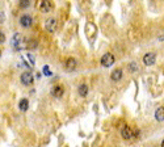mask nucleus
<instances>
[{"mask_svg":"<svg viewBox=\"0 0 164 147\" xmlns=\"http://www.w3.org/2000/svg\"><path fill=\"white\" fill-rule=\"evenodd\" d=\"M28 106H29V101L26 100V99H22V100H20V103H19V108L21 112H26L28 110Z\"/></svg>","mask_w":164,"mask_h":147,"instance_id":"4468645a","label":"nucleus"},{"mask_svg":"<svg viewBox=\"0 0 164 147\" xmlns=\"http://www.w3.org/2000/svg\"><path fill=\"white\" fill-rule=\"evenodd\" d=\"M160 147H164V139H163V142H162V145H160Z\"/></svg>","mask_w":164,"mask_h":147,"instance_id":"aec40b11","label":"nucleus"},{"mask_svg":"<svg viewBox=\"0 0 164 147\" xmlns=\"http://www.w3.org/2000/svg\"><path fill=\"white\" fill-rule=\"evenodd\" d=\"M66 70H68V71H71V70H75L76 68V60L74 59V58H68L67 60H66Z\"/></svg>","mask_w":164,"mask_h":147,"instance_id":"9b49d317","label":"nucleus"},{"mask_svg":"<svg viewBox=\"0 0 164 147\" xmlns=\"http://www.w3.org/2000/svg\"><path fill=\"white\" fill-rule=\"evenodd\" d=\"M121 134H122V137L125 138V139H131V138H134V131H133V129L130 126H123L122 130H121Z\"/></svg>","mask_w":164,"mask_h":147,"instance_id":"423d86ee","label":"nucleus"},{"mask_svg":"<svg viewBox=\"0 0 164 147\" xmlns=\"http://www.w3.org/2000/svg\"><path fill=\"white\" fill-rule=\"evenodd\" d=\"M113 63H114V55H113V54L106 53V54L102 55V58H101V64H102L104 67H110Z\"/></svg>","mask_w":164,"mask_h":147,"instance_id":"f03ea898","label":"nucleus"},{"mask_svg":"<svg viewBox=\"0 0 164 147\" xmlns=\"http://www.w3.org/2000/svg\"><path fill=\"white\" fill-rule=\"evenodd\" d=\"M30 5V0H20L19 1V7L22 9H26Z\"/></svg>","mask_w":164,"mask_h":147,"instance_id":"2eb2a0df","label":"nucleus"},{"mask_svg":"<svg viewBox=\"0 0 164 147\" xmlns=\"http://www.w3.org/2000/svg\"><path fill=\"white\" fill-rule=\"evenodd\" d=\"M51 9H53V4H51L50 0H42L41 4H39V11H41L42 13H47Z\"/></svg>","mask_w":164,"mask_h":147,"instance_id":"7ed1b4c3","label":"nucleus"},{"mask_svg":"<svg viewBox=\"0 0 164 147\" xmlns=\"http://www.w3.org/2000/svg\"><path fill=\"white\" fill-rule=\"evenodd\" d=\"M155 118H156V121H159V122L164 121V108L163 106H160V108L156 109V112H155Z\"/></svg>","mask_w":164,"mask_h":147,"instance_id":"f8f14e48","label":"nucleus"},{"mask_svg":"<svg viewBox=\"0 0 164 147\" xmlns=\"http://www.w3.org/2000/svg\"><path fill=\"white\" fill-rule=\"evenodd\" d=\"M63 93H65V88H63L62 85H55V87L53 88V91H51V95H53L54 97H62Z\"/></svg>","mask_w":164,"mask_h":147,"instance_id":"1a4fd4ad","label":"nucleus"},{"mask_svg":"<svg viewBox=\"0 0 164 147\" xmlns=\"http://www.w3.org/2000/svg\"><path fill=\"white\" fill-rule=\"evenodd\" d=\"M121 78H122V70H121V68L114 70V71L112 72V75H110V79H112L113 82H118V80H121Z\"/></svg>","mask_w":164,"mask_h":147,"instance_id":"9d476101","label":"nucleus"},{"mask_svg":"<svg viewBox=\"0 0 164 147\" xmlns=\"http://www.w3.org/2000/svg\"><path fill=\"white\" fill-rule=\"evenodd\" d=\"M129 68H130V71H131V70H133V71H135V70H136V67H135V63H130Z\"/></svg>","mask_w":164,"mask_h":147,"instance_id":"a211bd4d","label":"nucleus"},{"mask_svg":"<svg viewBox=\"0 0 164 147\" xmlns=\"http://www.w3.org/2000/svg\"><path fill=\"white\" fill-rule=\"evenodd\" d=\"M37 42H36V41H29V44L28 45H26V47H28V49H36V47H37Z\"/></svg>","mask_w":164,"mask_h":147,"instance_id":"dca6fc26","label":"nucleus"},{"mask_svg":"<svg viewBox=\"0 0 164 147\" xmlns=\"http://www.w3.org/2000/svg\"><path fill=\"white\" fill-rule=\"evenodd\" d=\"M155 60H156V55H155L154 53H147L143 57V63L146 64V66H152V64L155 63Z\"/></svg>","mask_w":164,"mask_h":147,"instance_id":"39448f33","label":"nucleus"},{"mask_svg":"<svg viewBox=\"0 0 164 147\" xmlns=\"http://www.w3.org/2000/svg\"><path fill=\"white\" fill-rule=\"evenodd\" d=\"M32 23H33V20L29 15H22V16L20 17V25L22 28H29L32 25Z\"/></svg>","mask_w":164,"mask_h":147,"instance_id":"0eeeda50","label":"nucleus"},{"mask_svg":"<svg viewBox=\"0 0 164 147\" xmlns=\"http://www.w3.org/2000/svg\"><path fill=\"white\" fill-rule=\"evenodd\" d=\"M78 92H79V95H80L81 97H86L88 95V85L87 84H80V85H79V88H78Z\"/></svg>","mask_w":164,"mask_h":147,"instance_id":"ddd939ff","label":"nucleus"},{"mask_svg":"<svg viewBox=\"0 0 164 147\" xmlns=\"http://www.w3.org/2000/svg\"><path fill=\"white\" fill-rule=\"evenodd\" d=\"M28 57H29V59L32 60V63H34V58H33V55L32 54H28Z\"/></svg>","mask_w":164,"mask_h":147,"instance_id":"6ab92c4d","label":"nucleus"},{"mask_svg":"<svg viewBox=\"0 0 164 147\" xmlns=\"http://www.w3.org/2000/svg\"><path fill=\"white\" fill-rule=\"evenodd\" d=\"M12 45H13V47L16 49V50H22V49H26V41L21 37L19 33H16V34L13 36V38H12Z\"/></svg>","mask_w":164,"mask_h":147,"instance_id":"f257e3e1","label":"nucleus"},{"mask_svg":"<svg viewBox=\"0 0 164 147\" xmlns=\"http://www.w3.org/2000/svg\"><path fill=\"white\" fill-rule=\"evenodd\" d=\"M44 72L46 74L47 76H50V75H51V72H50V70H49V67H47V66H45V67H44Z\"/></svg>","mask_w":164,"mask_h":147,"instance_id":"f3484780","label":"nucleus"},{"mask_svg":"<svg viewBox=\"0 0 164 147\" xmlns=\"http://www.w3.org/2000/svg\"><path fill=\"white\" fill-rule=\"evenodd\" d=\"M45 28H46L47 32H54V30L57 29V21H55V18H49V20H46Z\"/></svg>","mask_w":164,"mask_h":147,"instance_id":"6e6552de","label":"nucleus"},{"mask_svg":"<svg viewBox=\"0 0 164 147\" xmlns=\"http://www.w3.org/2000/svg\"><path fill=\"white\" fill-rule=\"evenodd\" d=\"M33 82H34V79H33V75L30 72H24L21 75V83L24 85H32Z\"/></svg>","mask_w":164,"mask_h":147,"instance_id":"20e7f679","label":"nucleus"}]
</instances>
